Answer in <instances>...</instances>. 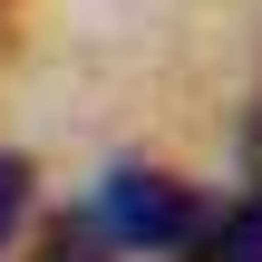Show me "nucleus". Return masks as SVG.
<instances>
[{
	"label": "nucleus",
	"mask_w": 262,
	"mask_h": 262,
	"mask_svg": "<svg viewBox=\"0 0 262 262\" xmlns=\"http://www.w3.org/2000/svg\"><path fill=\"white\" fill-rule=\"evenodd\" d=\"M78 224L97 233V253H117V262H194V243H204V204L175 175H156V165H117Z\"/></svg>",
	"instance_id": "f257e3e1"
},
{
	"label": "nucleus",
	"mask_w": 262,
	"mask_h": 262,
	"mask_svg": "<svg viewBox=\"0 0 262 262\" xmlns=\"http://www.w3.org/2000/svg\"><path fill=\"white\" fill-rule=\"evenodd\" d=\"M19 224H29V165H19V156H0V253L19 243Z\"/></svg>",
	"instance_id": "f03ea898"
},
{
	"label": "nucleus",
	"mask_w": 262,
	"mask_h": 262,
	"mask_svg": "<svg viewBox=\"0 0 262 262\" xmlns=\"http://www.w3.org/2000/svg\"><path fill=\"white\" fill-rule=\"evenodd\" d=\"M49 262H107V253H97L88 224H68V233H49Z\"/></svg>",
	"instance_id": "7ed1b4c3"
}]
</instances>
